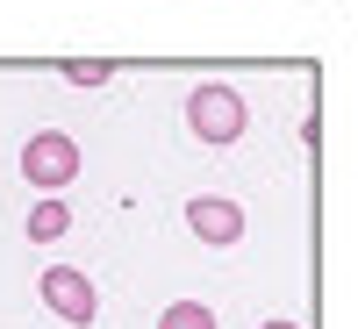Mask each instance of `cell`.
I'll list each match as a JSON object with an SVG mask.
<instances>
[{
    "instance_id": "cell-5",
    "label": "cell",
    "mask_w": 358,
    "mask_h": 329,
    "mask_svg": "<svg viewBox=\"0 0 358 329\" xmlns=\"http://www.w3.org/2000/svg\"><path fill=\"white\" fill-rule=\"evenodd\" d=\"M65 229H72V207L57 200V193H43L36 207H29V222H22V236H29V244H57Z\"/></svg>"
},
{
    "instance_id": "cell-1",
    "label": "cell",
    "mask_w": 358,
    "mask_h": 329,
    "mask_svg": "<svg viewBox=\"0 0 358 329\" xmlns=\"http://www.w3.org/2000/svg\"><path fill=\"white\" fill-rule=\"evenodd\" d=\"M187 129H194L201 143H236V136L251 129V108H244L236 86L208 79V86H194V94H187Z\"/></svg>"
},
{
    "instance_id": "cell-7",
    "label": "cell",
    "mask_w": 358,
    "mask_h": 329,
    "mask_svg": "<svg viewBox=\"0 0 358 329\" xmlns=\"http://www.w3.org/2000/svg\"><path fill=\"white\" fill-rule=\"evenodd\" d=\"M65 79H72V86H108V65H72Z\"/></svg>"
},
{
    "instance_id": "cell-2",
    "label": "cell",
    "mask_w": 358,
    "mask_h": 329,
    "mask_svg": "<svg viewBox=\"0 0 358 329\" xmlns=\"http://www.w3.org/2000/svg\"><path fill=\"white\" fill-rule=\"evenodd\" d=\"M22 179L36 193H65L72 179H79V143L65 129H36V136L22 143Z\"/></svg>"
},
{
    "instance_id": "cell-6",
    "label": "cell",
    "mask_w": 358,
    "mask_h": 329,
    "mask_svg": "<svg viewBox=\"0 0 358 329\" xmlns=\"http://www.w3.org/2000/svg\"><path fill=\"white\" fill-rule=\"evenodd\" d=\"M158 329H215V308H208V301H165Z\"/></svg>"
},
{
    "instance_id": "cell-3",
    "label": "cell",
    "mask_w": 358,
    "mask_h": 329,
    "mask_svg": "<svg viewBox=\"0 0 358 329\" xmlns=\"http://www.w3.org/2000/svg\"><path fill=\"white\" fill-rule=\"evenodd\" d=\"M36 293H43V308L57 322H72V329H94L101 322V293H94V279H86L79 265H50V272L36 279Z\"/></svg>"
},
{
    "instance_id": "cell-8",
    "label": "cell",
    "mask_w": 358,
    "mask_h": 329,
    "mask_svg": "<svg viewBox=\"0 0 358 329\" xmlns=\"http://www.w3.org/2000/svg\"><path fill=\"white\" fill-rule=\"evenodd\" d=\"M258 329H301V322H258Z\"/></svg>"
},
{
    "instance_id": "cell-4",
    "label": "cell",
    "mask_w": 358,
    "mask_h": 329,
    "mask_svg": "<svg viewBox=\"0 0 358 329\" xmlns=\"http://www.w3.org/2000/svg\"><path fill=\"white\" fill-rule=\"evenodd\" d=\"M187 229L201 236L208 251H229V244H244V207L222 200V193H194L187 200Z\"/></svg>"
}]
</instances>
